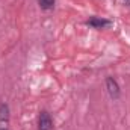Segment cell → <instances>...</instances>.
<instances>
[{
    "mask_svg": "<svg viewBox=\"0 0 130 130\" xmlns=\"http://www.w3.org/2000/svg\"><path fill=\"white\" fill-rule=\"evenodd\" d=\"M106 91L109 94V97L112 100H120L121 97V88H120V83L115 77L112 76H107L106 77Z\"/></svg>",
    "mask_w": 130,
    "mask_h": 130,
    "instance_id": "1",
    "label": "cell"
},
{
    "mask_svg": "<svg viewBox=\"0 0 130 130\" xmlns=\"http://www.w3.org/2000/svg\"><path fill=\"white\" fill-rule=\"evenodd\" d=\"M38 130H53V118L47 110H41L38 115Z\"/></svg>",
    "mask_w": 130,
    "mask_h": 130,
    "instance_id": "3",
    "label": "cell"
},
{
    "mask_svg": "<svg viewBox=\"0 0 130 130\" xmlns=\"http://www.w3.org/2000/svg\"><path fill=\"white\" fill-rule=\"evenodd\" d=\"M36 2L42 11H52L56 5V0H36Z\"/></svg>",
    "mask_w": 130,
    "mask_h": 130,
    "instance_id": "5",
    "label": "cell"
},
{
    "mask_svg": "<svg viewBox=\"0 0 130 130\" xmlns=\"http://www.w3.org/2000/svg\"><path fill=\"white\" fill-rule=\"evenodd\" d=\"M0 130H8L6 127H0Z\"/></svg>",
    "mask_w": 130,
    "mask_h": 130,
    "instance_id": "7",
    "label": "cell"
},
{
    "mask_svg": "<svg viewBox=\"0 0 130 130\" xmlns=\"http://www.w3.org/2000/svg\"><path fill=\"white\" fill-rule=\"evenodd\" d=\"M85 24L86 26H89V27H92V29H107V27H110L113 23H112V20H107V18H104V17H89L86 21H85Z\"/></svg>",
    "mask_w": 130,
    "mask_h": 130,
    "instance_id": "2",
    "label": "cell"
},
{
    "mask_svg": "<svg viewBox=\"0 0 130 130\" xmlns=\"http://www.w3.org/2000/svg\"><path fill=\"white\" fill-rule=\"evenodd\" d=\"M11 118V109L8 103H0V123L2 124H8Z\"/></svg>",
    "mask_w": 130,
    "mask_h": 130,
    "instance_id": "4",
    "label": "cell"
},
{
    "mask_svg": "<svg viewBox=\"0 0 130 130\" xmlns=\"http://www.w3.org/2000/svg\"><path fill=\"white\" fill-rule=\"evenodd\" d=\"M123 5H126V6H130V0H120Z\"/></svg>",
    "mask_w": 130,
    "mask_h": 130,
    "instance_id": "6",
    "label": "cell"
}]
</instances>
